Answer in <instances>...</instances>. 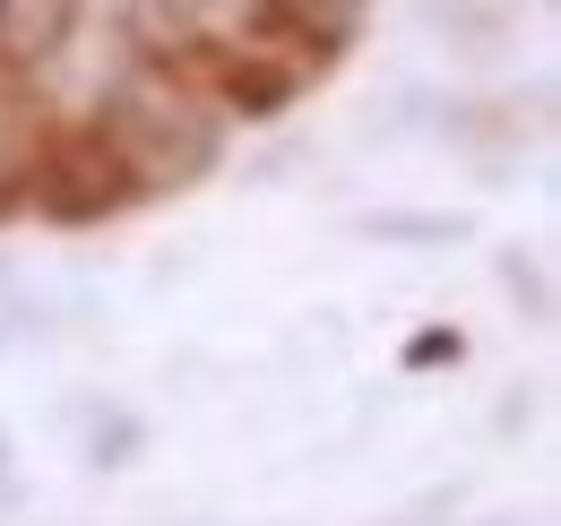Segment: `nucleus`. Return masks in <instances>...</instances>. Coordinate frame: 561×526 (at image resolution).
<instances>
[{"mask_svg": "<svg viewBox=\"0 0 561 526\" xmlns=\"http://www.w3.org/2000/svg\"><path fill=\"white\" fill-rule=\"evenodd\" d=\"M95 130L122 147V164L139 173V191H182V182H199L216 164V104L199 87H182L173 69H156V78H130L104 113H95Z\"/></svg>", "mask_w": 561, "mask_h": 526, "instance_id": "obj_1", "label": "nucleus"}, {"mask_svg": "<svg viewBox=\"0 0 561 526\" xmlns=\"http://www.w3.org/2000/svg\"><path fill=\"white\" fill-rule=\"evenodd\" d=\"M18 198L61 216V225H95V216H122L139 191V173L122 164V147L95 130V122H70V130H35L26 138V164H18Z\"/></svg>", "mask_w": 561, "mask_h": 526, "instance_id": "obj_2", "label": "nucleus"}, {"mask_svg": "<svg viewBox=\"0 0 561 526\" xmlns=\"http://www.w3.org/2000/svg\"><path fill=\"white\" fill-rule=\"evenodd\" d=\"M78 9L87 0H0V61H18V69L53 61L78 35Z\"/></svg>", "mask_w": 561, "mask_h": 526, "instance_id": "obj_3", "label": "nucleus"}, {"mask_svg": "<svg viewBox=\"0 0 561 526\" xmlns=\"http://www.w3.org/2000/svg\"><path fill=\"white\" fill-rule=\"evenodd\" d=\"M260 9H268V26L285 44H311V61L346 53L363 35V18H371V0H260Z\"/></svg>", "mask_w": 561, "mask_h": 526, "instance_id": "obj_4", "label": "nucleus"}, {"mask_svg": "<svg viewBox=\"0 0 561 526\" xmlns=\"http://www.w3.org/2000/svg\"><path fill=\"white\" fill-rule=\"evenodd\" d=\"M18 501V458H9V432H0V510Z\"/></svg>", "mask_w": 561, "mask_h": 526, "instance_id": "obj_5", "label": "nucleus"}]
</instances>
